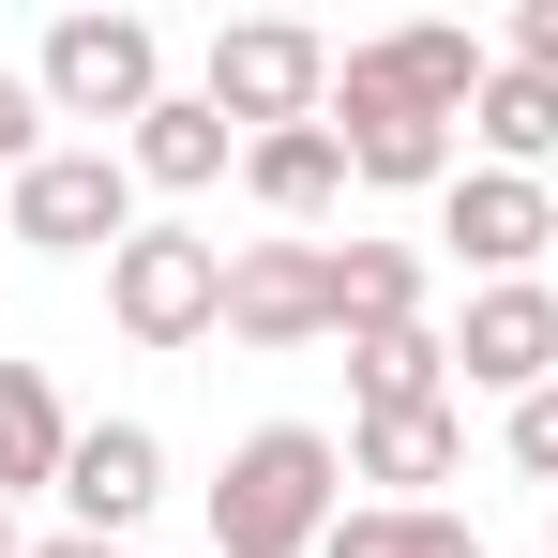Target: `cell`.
<instances>
[{"instance_id": "8fae6325", "label": "cell", "mask_w": 558, "mask_h": 558, "mask_svg": "<svg viewBox=\"0 0 558 558\" xmlns=\"http://www.w3.org/2000/svg\"><path fill=\"white\" fill-rule=\"evenodd\" d=\"M453 453H468L453 392H438V408H363V438H348V483H392V513H423V483H453Z\"/></svg>"}, {"instance_id": "30bf717a", "label": "cell", "mask_w": 558, "mask_h": 558, "mask_svg": "<svg viewBox=\"0 0 558 558\" xmlns=\"http://www.w3.org/2000/svg\"><path fill=\"white\" fill-rule=\"evenodd\" d=\"M151 498H167V438H151V423H76V453H61V513H76L92 544H121Z\"/></svg>"}, {"instance_id": "5b68a950", "label": "cell", "mask_w": 558, "mask_h": 558, "mask_svg": "<svg viewBox=\"0 0 558 558\" xmlns=\"http://www.w3.org/2000/svg\"><path fill=\"white\" fill-rule=\"evenodd\" d=\"M332 136H348V182H392V196H453V121L438 106H408L392 76H377L363 46L332 61V106H317Z\"/></svg>"}, {"instance_id": "277c9868", "label": "cell", "mask_w": 558, "mask_h": 558, "mask_svg": "<svg viewBox=\"0 0 558 558\" xmlns=\"http://www.w3.org/2000/svg\"><path fill=\"white\" fill-rule=\"evenodd\" d=\"M106 317H121L136 348H196V332H227V242H196V227H136V242L106 257Z\"/></svg>"}, {"instance_id": "9c48e42d", "label": "cell", "mask_w": 558, "mask_h": 558, "mask_svg": "<svg viewBox=\"0 0 558 558\" xmlns=\"http://www.w3.org/2000/svg\"><path fill=\"white\" fill-rule=\"evenodd\" d=\"M453 377L529 408V392L558 377V287H468V317H453Z\"/></svg>"}, {"instance_id": "ffe728a7", "label": "cell", "mask_w": 558, "mask_h": 558, "mask_svg": "<svg viewBox=\"0 0 558 558\" xmlns=\"http://www.w3.org/2000/svg\"><path fill=\"white\" fill-rule=\"evenodd\" d=\"M15 167H46V92H31V76H0V182H15Z\"/></svg>"}, {"instance_id": "4fadbf2b", "label": "cell", "mask_w": 558, "mask_h": 558, "mask_svg": "<svg viewBox=\"0 0 558 558\" xmlns=\"http://www.w3.org/2000/svg\"><path fill=\"white\" fill-rule=\"evenodd\" d=\"M242 182H257V211H272V227H317V211L348 196V136H332V121H287V136H242Z\"/></svg>"}, {"instance_id": "8992f818", "label": "cell", "mask_w": 558, "mask_h": 558, "mask_svg": "<svg viewBox=\"0 0 558 558\" xmlns=\"http://www.w3.org/2000/svg\"><path fill=\"white\" fill-rule=\"evenodd\" d=\"M211 106H227L242 136H287V121L332 106V46H317L302 15H242V31H211Z\"/></svg>"}, {"instance_id": "e0dca14e", "label": "cell", "mask_w": 558, "mask_h": 558, "mask_svg": "<svg viewBox=\"0 0 558 558\" xmlns=\"http://www.w3.org/2000/svg\"><path fill=\"white\" fill-rule=\"evenodd\" d=\"M423 317V257L408 242H332V332H408Z\"/></svg>"}, {"instance_id": "3957f363", "label": "cell", "mask_w": 558, "mask_h": 558, "mask_svg": "<svg viewBox=\"0 0 558 558\" xmlns=\"http://www.w3.org/2000/svg\"><path fill=\"white\" fill-rule=\"evenodd\" d=\"M0 242H31V257H121V242H136V167H121V151L15 167V182H0Z\"/></svg>"}, {"instance_id": "6da1fadb", "label": "cell", "mask_w": 558, "mask_h": 558, "mask_svg": "<svg viewBox=\"0 0 558 558\" xmlns=\"http://www.w3.org/2000/svg\"><path fill=\"white\" fill-rule=\"evenodd\" d=\"M332 513H348V453L317 423H257L211 483V558H317Z\"/></svg>"}, {"instance_id": "603a6c76", "label": "cell", "mask_w": 558, "mask_h": 558, "mask_svg": "<svg viewBox=\"0 0 558 558\" xmlns=\"http://www.w3.org/2000/svg\"><path fill=\"white\" fill-rule=\"evenodd\" d=\"M31 558H121V544H92V529H61V544H31Z\"/></svg>"}, {"instance_id": "7c38bea8", "label": "cell", "mask_w": 558, "mask_h": 558, "mask_svg": "<svg viewBox=\"0 0 558 558\" xmlns=\"http://www.w3.org/2000/svg\"><path fill=\"white\" fill-rule=\"evenodd\" d=\"M227 151H242V121H227L211 92H167L151 121H136V136H121V167H136L151 196H196V182H227Z\"/></svg>"}, {"instance_id": "7a4b0ae2", "label": "cell", "mask_w": 558, "mask_h": 558, "mask_svg": "<svg viewBox=\"0 0 558 558\" xmlns=\"http://www.w3.org/2000/svg\"><path fill=\"white\" fill-rule=\"evenodd\" d=\"M31 92H46V121H151L167 106V31L151 15H61Z\"/></svg>"}, {"instance_id": "2e32d148", "label": "cell", "mask_w": 558, "mask_h": 558, "mask_svg": "<svg viewBox=\"0 0 558 558\" xmlns=\"http://www.w3.org/2000/svg\"><path fill=\"white\" fill-rule=\"evenodd\" d=\"M468 136H483V167H529V182H544V151H558V76L498 61V76H483V106H468Z\"/></svg>"}, {"instance_id": "52a82bcc", "label": "cell", "mask_w": 558, "mask_h": 558, "mask_svg": "<svg viewBox=\"0 0 558 558\" xmlns=\"http://www.w3.org/2000/svg\"><path fill=\"white\" fill-rule=\"evenodd\" d=\"M438 242H453L483 287H529V257L558 242V196L529 182V167H453V196H438Z\"/></svg>"}, {"instance_id": "ac0fdd59", "label": "cell", "mask_w": 558, "mask_h": 558, "mask_svg": "<svg viewBox=\"0 0 558 558\" xmlns=\"http://www.w3.org/2000/svg\"><path fill=\"white\" fill-rule=\"evenodd\" d=\"M348 377H363V408H438L453 392V332H348Z\"/></svg>"}, {"instance_id": "5bb4252c", "label": "cell", "mask_w": 558, "mask_h": 558, "mask_svg": "<svg viewBox=\"0 0 558 558\" xmlns=\"http://www.w3.org/2000/svg\"><path fill=\"white\" fill-rule=\"evenodd\" d=\"M363 61H377L408 106H438V121H468V106H483V76H498V61H483L468 31H438V15H423V31H377Z\"/></svg>"}, {"instance_id": "d6986e66", "label": "cell", "mask_w": 558, "mask_h": 558, "mask_svg": "<svg viewBox=\"0 0 558 558\" xmlns=\"http://www.w3.org/2000/svg\"><path fill=\"white\" fill-rule=\"evenodd\" d=\"M317 558H483V529H468V513H438V498H423V513L363 498V513H332V544H317Z\"/></svg>"}, {"instance_id": "d4e9b609", "label": "cell", "mask_w": 558, "mask_h": 558, "mask_svg": "<svg viewBox=\"0 0 558 558\" xmlns=\"http://www.w3.org/2000/svg\"><path fill=\"white\" fill-rule=\"evenodd\" d=\"M544 544H558V498H544Z\"/></svg>"}, {"instance_id": "ba28073f", "label": "cell", "mask_w": 558, "mask_h": 558, "mask_svg": "<svg viewBox=\"0 0 558 558\" xmlns=\"http://www.w3.org/2000/svg\"><path fill=\"white\" fill-rule=\"evenodd\" d=\"M227 332L242 348H317L332 332V242H242L227 257Z\"/></svg>"}, {"instance_id": "cb8c5ba5", "label": "cell", "mask_w": 558, "mask_h": 558, "mask_svg": "<svg viewBox=\"0 0 558 558\" xmlns=\"http://www.w3.org/2000/svg\"><path fill=\"white\" fill-rule=\"evenodd\" d=\"M0 558H31V544H15V498H0Z\"/></svg>"}, {"instance_id": "9a60e30c", "label": "cell", "mask_w": 558, "mask_h": 558, "mask_svg": "<svg viewBox=\"0 0 558 558\" xmlns=\"http://www.w3.org/2000/svg\"><path fill=\"white\" fill-rule=\"evenodd\" d=\"M61 453H76V423H61V392H46V363H0V498L61 483Z\"/></svg>"}, {"instance_id": "7402d4cb", "label": "cell", "mask_w": 558, "mask_h": 558, "mask_svg": "<svg viewBox=\"0 0 558 558\" xmlns=\"http://www.w3.org/2000/svg\"><path fill=\"white\" fill-rule=\"evenodd\" d=\"M513 61H529V76H558V0H513Z\"/></svg>"}, {"instance_id": "44dd1931", "label": "cell", "mask_w": 558, "mask_h": 558, "mask_svg": "<svg viewBox=\"0 0 558 558\" xmlns=\"http://www.w3.org/2000/svg\"><path fill=\"white\" fill-rule=\"evenodd\" d=\"M513 468H529V483H544V498H558V377H544V392H529V408H513Z\"/></svg>"}]
</instances>
